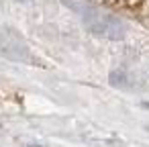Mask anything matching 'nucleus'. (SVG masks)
I'll return each instance as SVG.
<instances>
[{"instance_id":"f257e3e1","label":"nucleus","mask_w":149,"mask_h":147,"mask_svg":"<svg viewBox=\"0 0 149 147\" xmlns=\"http://www.w3.org/2000/svg\"><path fill=\"white\" fill-rule=\"evenodd\" d=\"M78 10L82 15V23L86 25V29L92 35L102 37V39H110V41H118L127 35V27L118 17H114L106 10L94 8L90 4H82Z\"/></svg>"},{"instance_id":"f03ea898","label":"nucleus","mask_w":149,"mask_h":147,"mask_svg":"<svg viewBox=\"0 0 149 147\" xmlns=\"http://www.w3.org/2000/svg\"><path fill=\"white\" fill-rule=\"evenodd\" d=\"M0 49H2V53L10 59H17V61H29V49L27 45L13 33L8 35H2V39H0Z\"/></svg>"},{"instance_id":"7ed1b4c3","label":"nucleus","mask_w":149,"mask_h":147,"mask_svg":"<svg viewBox=\"0 0 149 147\" xmlns=\"http://www.w3.org/2000/svg\"><path fill=\"white\" fill-rule=\"evenodd\" d=\"M110 84H112V86H125V84H127L125 74H123V72H112V74H110Z\"/></svg>"},{"instance_id":"20e7f679","label":"nucleus","mask_w":149,"mask_h":147,"mask_svg":"<svg viewBox=\"0 0 149 147\" xmlns=\"http://www.w3.org/2000/svg\"><path fill=\"white\" fill-rule=\"evenodd\" d=\"M141 106H143V108H149V102H143Z\"/></svg>"},{"instance_id":"39448f33","label":"nucleus","mask_w":149,"mask_h":147,"mask_svg":"<svg viewBox=\"0 0 149 147\" xmlns=\"http://www.w3.org/2000/svg\"><path fill=\"white\" fill-rule=\"evenodd\" d=\"M27 147H45V145H27Z\"/></svg>"}]
</instances>
